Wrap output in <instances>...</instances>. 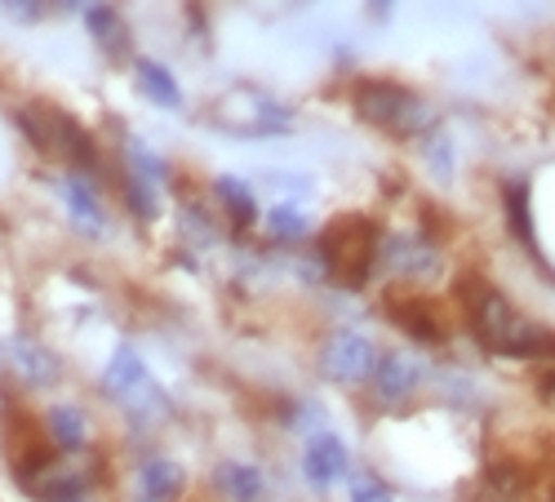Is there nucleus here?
Returning <instances> with one entry per match:
<instances>
[{"label":"nucleus","instance_id":"obj_1","mask_svg":"<svg viewBox=\"0 0 555 502\" xmlns=\"http://www.w3.org/2000/svg\"><path fill=\"white\" fill-rule=\"evenodd\" d=\"M457 307L467 316L472 334L485 351L506 360H546L555 364V330L525 316L493 281L485 276H462L457 281Z\"/></svg>","mask_w":555,"mask_h":502},{"label":"nucleus","instance_id":"obj_2","mask_svg":"<svg viewBox=\"0 0 555 502\" xmlns=\"http://www.w3.org/2000/svg\"><path fill=\"white\" fill-rule=\"evenodd\" d=\"M378 254H383V232L374 218L364 214H338L325 222V232L315 236V258L343 289H364L378 276Z\"/></svg>","mask_w":555,"mask_h":502},{"label":"nucleus","instance_id":"obj_3","mask_svg":"<svg viewBox=\"0 0 555 502\" xmlns=\"http://www.w3.org/2000/svg\"><path fill=\"white\" fill-rule=\"evenodd\" d=\"M351 112L374 125L387 139H423L431 129V107L418 89H409L387 76H360L351 85Z\"/></svg>","mask_w":555,"mask_h":502},{"label":"nucleus","instance_id":"obj_4","mask_svg":"<svg viewBox=\"0 0 555 502\" xmlns=\"http://www.w3.org/2000/svg\"><path fill=\"white\" fill-rule=\"evenodd\" d=\"M205 120L214 129H222L227 139H285L294 133V107L281 103L267 89L241 80V85H227L222 94L205 107Z\"/></svg>","mask_w":555,"mask_h":502},{"label":"nucleus","instance_id":"obj_5","mask_svg":"<svg viewBox=\"0 0 555 502\" xmlns=\"http://www.w3.org/2000/svg\"><path fill=\"white\" fill-rule=\"evenodd\" d=\"M18 129L31 139L36 152H50V156H63L72 165V173H94L103 160H99V143L89 139V129L67 116L63 107H18Z\"/></svg>","mask_w":555,"mask_h":502},{"label":"nucleus","instance_id":"obj_6","mask_svg":"<svg viewBox=\"0 0 555 502\" xmlns=\"http://www.w3.org/2000/svg\"><path fill=\"white\" fill-rule=\"evenodd\" d=\"M103 391L120 409H129L133 419H152V414H160V409H165V396H160V387H156V378L147 370V360L138 356L129 343H120L112 351L107 370H103Z\"/></svg>","mask_w":555,"mask_h":502},{"label":"nucleus","instance_id":"obj_7","mask_svg":"<svg viewBox=\"0 0 555 502\" xmlns=\"http://www.w3.org/2000/svg\"><path fill=\"white\" fill-rule=\"evenodd\" d=\"M315 370L325 374L334 387H360L378 370V347L356 330H334L315 351Z\"/></svg>","mask_w":555,"mask_h":502},{"label":"nucleus","instance_id":"obj_8","mask_svg":"<svg viewBox=\"0 0 555 502\" xmlns=\"http://www.w3.org/2000/svg\"><path fill=\"white\" fill-rule=\"evenodd\" d=\"M378 267L396 271L400 281H413V285H427L436 271H440V249L423 236V232H391L383 236V254H378Z\"/></svg>","mask_w":555,"mask_h":502},{"label":"nucleus","instance_id":"obj_9","mask_svg":"<svg viewBox=\"0 0 555 502\" xmlns=\"http://www.w3.org/2000/svg\"><path fill=\"white\" fill-rule=\"evenodd\" d=\"M302 476L315 489H330V485L351 476V449L343 445L338 432H325V427L311 432V440L302 449Z\"/></svg>","mask_w":555,"mask_h":502},{"label":"nucleus","instance_id":"obj_10","mask_svg":"<svg viewBox=\"0 0 555 502\" xmlns=\"http://www.w3.org/2000/svg\"><path fill=\"white\" fill-rule=\"evenodd\" d=\"M383 311L391 316V321L418 343H444V321L440 311L418 294V289H391L383 298Z\"/></svg>","mask_w":555,"mask_h":502},{"label":"nucleus","instance_id":"obj_11","mask_svg":"<svg viewBox=\"0 0 555 502\" xmlns=\"http://www.w3.org/2000/svg\"><path fill=\"white\" fill-rule=\"evenodd\" d=\"M369 383H374V396L383 404H404L423 387V360L409 351H387V356H378V370Z\"/></svg>","mask_w":555,"mask_h":502},{"label":"nucleus","instance_id":"obj_12","mask_svg":"<svg viewBox=\"0 0 555 502\" xmlns=\"http://www.w3.org/2000/svg\"><path fill=\"white\" fill-rule=\"evenodd\" d=\"M59 192H63V205H67V214H72V227L80 236H107V209H103V201H99V192H94V178L89 173H67L63 182H59Z\"/></svg>","mask_w":555,"mask_h":502},{"label":"nucleus","instance_id":"obj_13","mask_svg":"<svg viewBox=\"0 0 555 502\" xmlns=\"http://www.w3.org/2000/svg\"><path fill=\"white\" fill-rule=\"evenodd\" d=\"M89 36H94V44L107 54V59H129V44H133V31L125 23V14L116 5H107V0H85L80 10Z\"/></svg>","mask_w":555,"mask_h":502},{"label":"nucleus","instance_id":"obj_14","mask_svg":"<svg viewBox=\"0 0 555 502\" xmlns=\"http://www.w3.org/2000/svg\"><path fill=\"white\" fill-rule=\"evenodd\" d=\"M133 85H138V94H143L147 103H156L165 112H178L182 107V85H178V76L160 59L138 54L133 59Z\"/></svg>","mask_w":555,"mask_h":502},{"label":"nucleus","instance_id":"obj_15","mask_svg":"<svg viewBox=\"0 0 555 502\" xmlns=\"http://www.w3.org/2000/svg\"><path fill=\"white\" fill-rule=\"evenodd\" d=\"M502 209H506V222H512V236L525 241L529 258H542L538 254V222H533V188H529V178H506Z\"/></svg>","mask_w":555,"mask_h":502},{"label":"nucleus","instance_id":"obj_16","mask_svg":"<svg viewBox=\"0 0 555 502\" xmlns=\"http://www.w3.org/2000/svg\"><path fill=\"white\" fill-rule=\"evenodd\" d=\"M182 489H188V472H182L173 459H147L133 476L138 502H173Z\"/></svg>","mask_w":555,"mask_h":502},{"label":"nucleus","instance_id":"obj_17","mask_svg":"<svg viewBox=\"0 0 555 502\" xmlns=\"http://www.w3.org/2000/svg\"><path fill=\"white\" fill-rule=\"evenodd\" d=\"M214 196H218V205H222L227 222L236 227V232H249V227L262 218L258 196H254V188H249V182H245L241 173H218V178H214Z\"/></svg>","mask_w":555,"mask_h":502},{"label":"nucleus","instance_id":"obj_18","mask_svg":"<svg viewBox=\"0 0 555 502\" xmlns=\"http://www.w3.org/2000/svg\"><path fill=\"white\" fill-rule=\"evenodd\" d=\"M214 489L227 498V502H262L267 498V480L254 463L245 459H222L214 467Z\"/></svg>","mask_w":555,"mask_h":502},{"label":"nucleus","instance_id":"obj_19","mask_svg":"<svg viewBox=\"0 0 555 502\" xmlns=\"http://www.w3.org/2000/svg\"><path fill=\"white\" fill-rule=\"evenodd\" d=\"M10 370L27 383V387H54L59 383V360H54V351H44L40 343H31V338H14L10 343Z\"/></svg>","mask_w":555,"mask_h":502},{"label":"nucleus","instance_id":"obj_20","mask_svg":"<svg viewBox=\"0 0 555 502\" xmlns=\"http://www.w3.org/2000/svg\"><path fill=\"white\" fill-rule=\"evenodd\" d=\"M262 232L271 241H281V245H298V241H307L315 232V222H311V214L302 205H271L262 214Z\"/></svg>","mask_w":555,"mask_h":502},{"label":"nucleus","instance_id":"obj_21","mask_svg":"<svg viewBox=\"0 0 555 502\" xmlns=\"http://www.w3.org/2000/svg\"><path fill=\"white\" fill-rule=\"evenodd\" d=\"M44 427H50V440L59 445V449H85V440H89V423H85V414L76 404H54L50 414H44Z\"/></svg>","mask_w":555,"mask_h":502},{"label":"nucleus","instance_id":"obj_22","mask_svg":"<svg viewBox=\"0 0 555 502\" xmlns=\"http://www.w3.org/2000/svg\"><path fill=\"white\" fill-rule=\"evenodd\" d=\"M120 192H125V205H129V214L138 222H156L160 218V188H156V182H147V178H138V173L125 169Z\"/></svg>","mask_w":555,"mask_h":502},{"label":"nucleus","instance_id":"obj_23","mask_svg":"<svg viewBox=\"0 0 555 502\" xmlns=\"http://www.w3.org/2000/svg\"><path fill=\"white\" fill-rule=\"evenodd\" d=\"M267 192H275V205H302L315 196V178L311 173H289V169H267L262 173Z\"/></svg>","mask_w":555,"mask_h":502},{"label":"nucleus","instance_id":"obj_24","mask_svg":"<svg viewBox=\"0 0 555 502\" xmlns=\"http://www.w3.org/2000/svg\"><path fill=\"white\" fill-rule=\"evenodd\" d=\"M125 165H129V173L156 182V188H165V182H169V165H165V156H156L143 139H133V133L125 139Z\"/></svg>","mask_w":555,"mask_h":502},{"label":"nucleus","instance_id":"obj_25","mask_svg":"<svg viewBox=\"0 0 555 502\" xmlns=\"http://www.w3.org/2000/svg\"><path fill=\"white\" fill-rule=\"evenodd\" d=\"M423 160H427V169H431L440 182L453 178V139H449L444 129H427V133H423Z\"/></svg>","mask_w":555,"mask_h":502},{"label":"nucleus","instance_id":"obj_26","mask_svg":"<svg viewBox=\"0 0 555 502\" xmlns=\"http://www.w3.org/2000/svg\"><path fill=\"white\" fill-rule=\"evenodd\" d=\"M351 502H396V493L378 476H360L351 480Z\"/></svg>","mask_w":555,"mask_h":502},{"label":"nucleus","instance_id":"obj_27","mask_svg":"<svg viewBox=\"0 0 555 502\" xmlns=\"http://www.w3.org/2000/svg\"><path fill=\"white\" fill-rule=\"evenodd\" d=\"M0 10H5L10 18H18V23H40L44 10H50V0H0Z\"/></svg>","mask_w":555,"mask_h":502},{"label":"nucleus","instance_id":"obj_28","mask_svg":"<svg viewBox=\"0 0 555 502\" xmlns=\"http://www.w3.org/2000/svg\"><path fill=\"white\" fill-rule=\"evenodd\" d=\"M542 396H546V400L555 404V364H551V370L542 374Z\"/></svg>","mask_w":555,"mask_h":502},{"label":"nucleus","instance_id":"obj_29","mask_svg":"<svg viewBox=\"0 0 555 502\" xmlns=\"http://www.w3.org/2000/svg\"><path fill=\"white\" fill-rule=\"evenodd\" d=\"M369 10H374V18H387L396 10V0H369Z\"/></svg>","mask_w":555,"mask_h":502},{"label":"nucleus","instance_id":"obj_30","mask_svg":"<svg viewBox=\"0 0 555 502\" xmlns=\"http://www.w3.org/2000/svg\"><path fill=\"white\" fill-rule=\"evenodd\" d=\"M50 10H63V14H76V10H85V0H50Z\"/></svg>","mask_w":555,"mask_h":502}]
</instances>
